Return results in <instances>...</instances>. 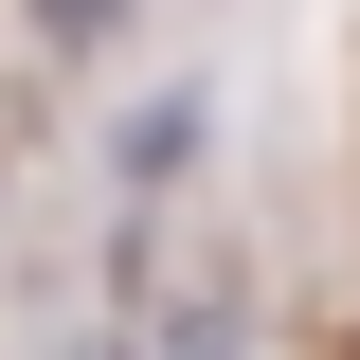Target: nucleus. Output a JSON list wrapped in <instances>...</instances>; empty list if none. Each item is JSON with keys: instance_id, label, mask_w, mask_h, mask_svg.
I'll return each instance as SVG.
<instances>
[{"instance_id": "1", "label": "nucleus", "mask_w": 360, "mask_h": 360, "mask_svg": "<svg viewBox=\"0 0 360 360\" xmlns=\"http://www.w3.org/2000/svg\"><path fill=\"white\" fill-rule=\"evenodd\" d=\"M108 18H127V0H37V37H108Z\"/></svg>"}]
</instances>
